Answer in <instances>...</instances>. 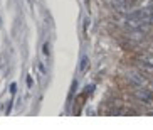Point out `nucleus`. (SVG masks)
<instances>
[{
	"label": "nucleus",
	"mask_w": 153,
	"mask_h": 130,
	"mask_svg": "<svg viewBox=\"0 0 153 130\" xmlns=\"http://www.w3.org/2000/svg\"><path fill=\"white\" fill-rule=\"evenodd\" d=\"M133 96L135 98H138L140 101H145V103H150L153 100V93L150 90H146V88H143V86L136 85L135 90H133Z\"/></svg>",
	"instance_id": "f257e3e1"
},
{
	"label": "nucleus",
	"mask_w": 153,
	"mask_h": 130,
	"mask_svg": "<svg viewBox=\"0 0 153 130\" xmlns=\"http://www.w3.org/2000/svg\"><path fill=\"white\" fill-rule=\"evenodd\" d=\"M88 66H89V59L86 58H82V63H81V71H86V69H88Z\"/></svg>",
	"instance_id": "f03ea898"
},
{
	"label": "nucleus",
	"mask_w": 153,
	"mask_h": 130,
	"mask_svg": "<svg viewBox=\"0 0 153 130\" xmlns=\"http://www.w3.org/2000/svg\"><path fill=\"white\" fill-rule=\"evenodd\" d=\"M150 85H152V86H153V80H152V81H150Z\"/></svg>",
	"instance_id": "7ed1b4c3"
}]
</instances>
